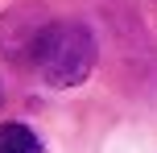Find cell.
Wrapping results in <instances>:
<instances>
[{"label":"cell","instance_id":"6da1fadb","mask_svg":"<svg viewBox=\"0 0 157 153\" xmlns=\"http://www.w3.org/2000/svg\"><path fill=\"white\" fill-rule=\"evenodd\" d=\"M95 71V37L78 21H54L37 54V75L46 87H78Z\"/></svg>","mask_w":157,"mask_h":153},{"label":"cell","instance_id":"7a4b0ae2","mask_svg":"<svg viewBox=\"0 0 157 153\" xmlns=\"http://www.w3.org/2000/svg\"><path fill=\"white\" fill-rule=\"evenodd\" d=\"M54 17L41 4H17L0 17V58L13 66H37V54L46 46Z\"/></svg>","mask_w":157,"mask_h":153},{"label":"cell","instance_id":"3957f363","mask_svg":"<svg viewBox=\"0 0 157 153\" xmlns=\"http://www.w3.org/2000/svg\"><path fill=\"white\" fill-rule=\"evenodd\" d=\"M0 153H46V149H41L37 132L29 124L8 120V124H0Z\"/></svg>","mask_w":157,"mask_h":153},{"label":"cell","instance_id":"277c9868","mask_svg":"<svg viewBox=\"0 0 157 153\" xmlns=\"http://www.w3.org/2000/svg\"><path fill=\"white\" fill-rule=\"evenodd\" d=\"M0 104H4V91H0Z\"/></svg>","mask_w":157,"mask_h":153}]
</instances>
